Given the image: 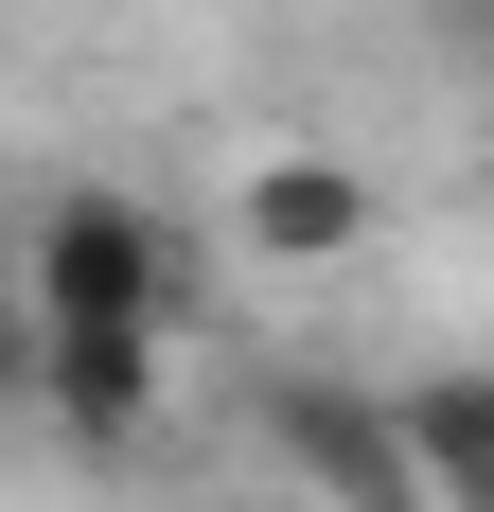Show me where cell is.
Listing matches in <instances>:
<instances>
[{
    "label": "cell",
    "instance_id": "obj_1",
    "mask_svg": "<svg viewBox=\"0 0 494 512\" xmlns=\"http://www.w3.org/2000/svg\"><path fill=\"white\" fill-rule=\"evenodd\" d=\"M18 301L36 318H106V336H177V230H159L142 195L71 177V195L36 212V248H18Z\"/></svg>",
    "mask_w": 494,
    "mask_h": 512
},
{
    "label": "cell",
    "instance_id": "obj_5",
    "mask_svg": "<svg viewBox=\"0 0 494 512\" xmlns=\"http://www.w3.org/2000/svg\"><path fill=\"white\" fill-rule=\"evenodd\" d=\"M389 460L424 512H494V389L477 371H424V389H389Z\"/></svg>",
    "mask_w": 494,
    "mask_h": 512
},
{
    "label": "cell",
    "instance_id": "obj_4",
    "mask_svg": "<svg viewBox=\"0 0 494 512\" xmlns=\"http://www.w3.org/2000/svg\"><path fill=\"white\" fill-rule=\"evenodd\" d=\"M265 442L300 460V495H336V512H424L406 460H389V407L336 389V371H283V389H265Z\"/></svg>",
    "mask_w": 494,
    "mask_h": 512
},
{
    "label": "cell",
    "instance_id": "obj_2",
    "mask_svg": "<svg viewBox=\"0 0 494 512\" xmlns=\"http://www.w3.org/2000/svg\"><path fill=\"white\" fill-rule=\"evenodd\" d=\"M230 248L283 265V283H318V265L371 248V177H353V159H318V142H265V159L230 177Z\"/></svg>",
    "mask_w": 494,
    "mask_h": 512
},
{
    "label": "cell",
    "instance_id": "obj_3",
    "mask_svg": "<svg viewBox=\"0 0 494 512\" xmlns=\"http://www.w3.org/2000/svg\"><path fill=\"white\" fill-rule=\"evenodd\" d=\"M159 336H106V318H36V407L89 442V460H142L159 442Z\"/></svg>",
    "mask_w": 494,
    "mask_h": 512
},
{
    "label": "cell",
    "instance_id": "obj_6",
    "mask_svg": "<svg viewBox=\"0 0 494 512\" xmlns=\"http://www.w3.org/2000/svg\"><path fill=\"white\" fill-rule=\"evenodd\" d=\"M18 389H36V301L0 283V407H18Z\"/></svg>",
    "mask_w": 494,
    "mask_h": 512
}]
</instances>
